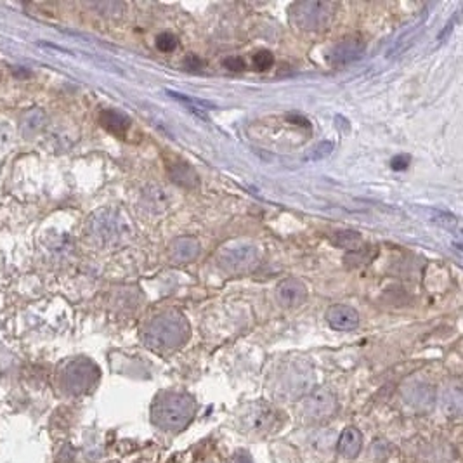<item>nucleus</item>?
Masks as SVG:
<instances>
[{"mask_svg":"<svg viewBox=\"0 0 463 463\" xmlns=\"http://www.w3.org/2000/svg\"><path fill=\"white\" fill-rule=\"evenodd\" d=\"M197 413V403L189 394L165 390L153 401L151 420L156 427L167 432L186 428Z\"/></svg>","mask_w":463,"mask_h":463,"instance_id":"nucleus-1","label":"nucleus"},{"mask_svg":"<svg viewBox=\"0 0 463 463\" xmlns=\"http://www.w3.org/2000/svg\"><path fill=\"white\" fill-rule=\"evenodd\" d=\"M189 336V327L184 316L177 311H167L153 317L143 330V340L149 349L170 352L179 349Z\"/></svg>","mask_w":463,"mask_h":463,"instance_id":"nucleus-2","label":"nucleus"},{"mask_svg":"<svg viewBox=\"0 0 463 463\" xmlns=\"http://www.w3.org/2000/svg\"><path fill=\"white\" fill-rule=\"evenodd\" d=\"M315 385V370L305 361H290L274 378V396L278 399H300Z\"/></svg>","mask_w":463,"mask_h":463,"instance_id":"nucleus-3","label":"nucleus"},{"mask_svg":"<svg viewBox=\"0 0 463 463\" xmlns=\"http://www.w3.org/2000/svg\"><path fill=\"white\" fill-rule=\"evenodd\" d=\"M336 6L332 2H320V0H307V2L293 4L290 11V19L298 30L316 32L330 25L335 16Z\"/></svg>","mask_w":463,"mask_h":463,"instance_id":"nucleus-4","label":"nucleus"},{"mask_svg":"<svg viewBox=\"0 0 463 463\" xmlns=\"http://www.w3.org/2000/svg\"><path fill=\"white\" fill-rule=\"evenodd\" d=\"M99 371L87 359H76L70 363L61 375V384L68 394L87 392L98 382Z\"/></svg>","mask_w":463,"mask_h":463,"instance_id":"nucleus-5","label":"nucleus"},{"mask_svg":"<svg viewBox=\"0 0 463 463\" xmlns=\"http://www.w3.org/2000/svg\"><path fill=\"white\" fill-rule=\"evenodd\" d=\"M259 248L252 245H235L223 248L217 255V264L228 273H247L259 266Z\"/></svg>","mask_w":463,"mask_h":463,"instance_id":"nucleus-6","label":"nucleus"},{"mask_svg":"<svg viewBox=\"0 0 463 463\" xmlns=\"http://www.w3.org/2000/svg\"><path fill=\"white\" fill-rule=\"evenodd\" d=\"M336 411V397L332 390L317 389L305 396L302 401V415L305 420L320 422L330 418Z\"/></svg>","mask_w":463,"mask_h":463,"instance_id":"nucleus-7","label":"nucleus"},{"mask_svg":"<svg viewBox=\"0 0 463 463\" xmlns=\"http://www.w3.org/2000/svg\"><path fill=\"white\" fill-rule=\"evenodd\" d=\"M404 401L416 411H430L434 406L435 394L434 389L426 382H413L403 392Z\"/></svg>","mask_w":463,"mask_h":463,"instance_id":"nucleus-8","label":"nucleus"},{"mask_svg":"<svg viewBox=\"0 0 463 463\" xmlns=\"http://www.w3.org/2000/svg\"><path fill=\"white\" fill-rule=\"evenodd\" d=\"M276 297L279 304L285 305V307H298V305L304 304L305 298H307V286H305L300 279H285V281H281L278 285Z\"/></svg>","mask_w":463,"mask_h":463,"instance_id":"nucleus-9","label":"nucleus"},{"mask_svg":"<svg viewBox=\"0 0 463 463\" xmlns=\"http://www.w3.org/2000/svg\"><path fill=\"white\" fill-rule=\"evenodd\" d=\"M366 44L359 37H346L332 49L330 61L334 64H347L359 59L365 52Z\"/></svg>","mask_w":463,"mask_h":463,"instance_id":"nucleus-10","label":"nucleus"},{"mask_svg":"<svg viewBox=\"0 0 463 463\" xmlns=\"http://www.w3.org/2000/svg\"><path fill=\"white\" fill-rule=\"evenodd\" d=\"M327 321L336 332H351L358 328L359 315L349 305H334L328 309Z\"/></svg>","mask_w":463,"mask_h":463,"instance_id":"nucleus-11","label":"nucleus"},{"mask_svg":"<svg viewBox=\"0 0 463 463\" xmlns=\"http://www.w3.org/2000/svg\"><path fill=\"white\" fill-rule=\"evenodd\" d=\"M274 422V413L271 408L262 406V404H255L247 409L243 416H241V423L248 432H264L271 428V423Z\"/></svg>","mask_w":463,"mask_h":463,"instance_id":"nucleus-12","label":"nucleus"},{"mask_svg":"<svg viewBox=\"0 0 463 463\" xmlns=\"http://www.w3.org/2000/svg\"><path fill=\"white\" fill-rule=\"evenodd\" d=\"M361 446H363V435L356 427H347L346 430L340 434L339 443H336L339 453L346 458L358 457L359 451H361Z\"/></svg>","mask_w":463,"mask_h":463,"instance_id":"nucleus-13","label":"nucleus"},{"mask_svg":"<svg viewBox=\"0 0 463 463\" xmlns=\"http://www.w3.org/2000/svg\"><path fill=\"white\" fill-rule=\"evenodd\" d=\"M200 252V243L194 238H177L172 243V259L177 262H189Z\"/></svg>","mask_w":463,"mask_h":463,"instance_id":"nucleus-14","label":"nucleus"},{"mask_svg":"<svg viewBox=\"0 0 463 463\" xmlns=\"http://www.w3.org/2000/svg\"><path fill=\"white\" fill-rule=\"evenodd\" d=\"M101 124L105 125L110 132L118 134V136H124L130 127V118L127 115L115 112V110H106L101 115Z\"/></svg>","mask_w":463,"mask_h":463,"instance_id":"nucleus-15","label":"nucleus"},{"mask_svg":"<svg viewBox=\"0 0 463 463\" xmlns=\"http://www.w3.org/2000/svg\"><path fill=\"white\" fill-rule=\"evenodd\" d=\"M462 390L460 387H450L443 394V409L447 416H460L462 415Z\"/></svg>","mask_w":463,"mask_h":463,"instance_id":"nucleus-16","label":"nucleus"},{"mask_svg":"<svg viewBox=\"0 0 463 463\" xmlns=\"http://www.w3.org/2000/svg\"><path fill=\"white\" fill-rule=\"evenodd\" d=\"M167 94L170 95L172 99H175V101L181 102L182 106H186L191 113L198 115V117H201V118H206L204 108H201V105H206V102H198V101H194L193 98H189V95H181L177 93H172V90H167Z\"/></svg>","mask_w":463,"mask_h":463,"instance_id":"nucleus-17","label":"nucleus"},{"mask_svg":"<svg viewBox=\"0 0 463 463\" xmlns=\"http://www.w3.org/2000/svg\"><path fill=\"white\" fill-rule=\"evenodd\" d=\"M334 243L339 245V247H344V248H354L358 247L359 243H361V236L358 235V233L354 231H342V233H336L335 238H334Z\"/></svg>","mask_w":463,"mask_h":463,"instance_id":"nucleus-18","label":"nucleus"},{"mask_svg":"<svg viewBox=\"0 0 463 463\" xmlns=\"http://www.w3.org/2000/svg\"><path fill=\"white\" fill-rule=\"evenodd\" d=\"M335 441V435L332 430H317L312 435V445H315L317 450H328Z\"/></svg>","mask_w":463,"mask_h":463,"instance_id":"nucleus-19","label":"nucleus"},{"mask_svg":"<svg viewBox=\"0 0 463 463\" xmlns=\"http://www.w3.org/2000/svg\"><path fill=\"white\" fill-rule=\"evenodd\" d=\"M334 143L332 141H323V143H320L317 146L312 149L311 153H309L307 156V162H317V160H323L327 158L328 155H330L332 151H334Z\"/></svg>","mask_w":463,"mask_h":463,"instance_id":"nucleus-20","label":"nucleus"},{"mask_svg":"<svg viewBox=\"0 0 463 463\" xmlns=\"http://www.w3.org/2000/svg\"><path fill=\"white\" fill-rule=\"evenodd\" d=\"M42 122H44V115L40 112L28 113L26 115L25 122H23V130H25V134H33L38 127H40Z\"/></svg>","mask_w":463,"mask_h":463,"instance_id":"nucleus-21","label":"nucleus"},{"mask_svg":"<svg viewBox=\"0 0 463 463\" xmlns=\"http://www.w3.org/2000/svg\"><path fill=\"white\" fill-rule=\"evenodd\" d=\"M156 47L163 52H170L177 47V37L172 35V33H162V35L156 37Z\"/></svg>","mask_w":463,"mask_h":463,"instance_id":"nucleus-22","label":"nucleus"},{"mask_svg":"<svg viewBox=\"0 0 463 463\" xmlns=\"http://www.w3.org/2000/svg\"><path fill=\"white\" fill-rule=\"evenodd\" d=\"M273 63H274V57L269 51H259L257 54L254 56L255 68H257V70H260V71L269 70V68L273 66Z\"/></svg>","mask_w":463,"mask_h":463,"instance_id":"nucleus-23","label":"nucleus"},{"mask_svg":"<svg viewBox=\"0 0 463 463\" xmlns=\"http://www.w3.org/2000/svg\"><path fill=\"white\" fill-rule=\"evenodd\" d=\"M366 248H361V250H352L349 255L346 257V262H351V266H365V264H368L371 257H366Z\"/></svg>","mask_w":463,"mask_h":463,"instance_id":"nucleus-24","label":"nucleus"},{"mask_svg":"<svg viewBox=\"0 0 463 463\" xmlns=\"http://www.w3.org/2000/svg\"><path fill=\"white\" fill-rule=\"evenodd\" d=\"M434 221L438 224L445 225V228H455L457 225V219L446 212H434Z\"/></svg>","mask_w":463,"mask_h":463,"instance_id":"nucleus-25","label":"nucleus"},{"mask_svg":"<svg viewBox=\"0 0 463 463\" xmlns=\"http://www.w3.org/2000/svg\"><path fill=\"white\" fill-rule=\"evenodd\" d=\"M224 66L233 71H241L245 68V63L241 57H229V59L224 61Z\"/></svg>","mask_w":463,"mask_h":463,"instance_id":"nucleus-26","label":"nucleus"},{"mask_svg":"<svg viewBox=\"0 0 463 463\" xmlns=\"http://www.w3.org/2000/svg\"><path fill=\"white\" fill-rule=\"evenodd\" d=\"M409 165V156L399 155L392 160V168L394 170H404Z\"/></svg>","mask_w":463,"mask_h":463,"instance_id":"nucleus-27","label":"nucleus"},{"mask_svg":"<svg viewBox=\"0 0 463 463\" xmlns=\"http://www.w3.org/2000/svg\"><path fill=\"white\" fill-rule=\"evenodd\" d=\"M235 463H254V460H252V457L247 453V451H238V453H236Z\"/></svg>","mask_w":463,"mask_h":463,"instance_id":"nucleus-28","label":"nucleus"},{"mask_svg":"<svg viewBox=\"0 0 463 463\" xmlns=\"http://www.w3.org/2000/svg\"><path fill=\"white\" fill-rule=\"evenodd\" d=\"M201 64H204V63H201V61L198 59L197 56H189V57H187V61H186V66L191 68V70H198Z\"/></svg>","mask_w":463,"mask_h":463,"instance_id":"nucleus-29","label":"nucleus"}]
</instances>
